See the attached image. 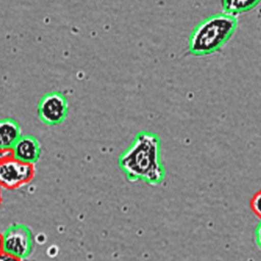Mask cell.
Returning <instances> with one entry per match:
<instances>
[{"mask_svg": "<svg viewBox=\"0 0 261 261\" xmlns=\"http://www.w3.org/2000/svg\"><path fill=\"white\" fill-rule=\"evenodd\" d=\"M119 165L130 182L161 184L165 177V170L161 162L159 136L146 130L139 132L119 156Z\"/></svg>", "mask_w": 261, "mask_h": 261, "instance_id": "1", "label": "cell"}, {"mask_svg": "<svg viewBox=\"0 0 261 261\" xmlns=\"http://www.w3.org/2000/svg\"><path fill=\"white\" fill-rule=\"evenodd\" d=\"M238 28V18L222 12L204 18L193 29L189 38V52L196 56L211 55L219 51Z\"/></svg>", "mask_w": 261, "mask_h": 261, "instance_id": "2", "label": "cell"}, {"mask_svg": "<svg viewBox=\"0 0 261 261\" xmlns=\"http://www.w3.org/2000/svg\"><path fill=\"white\" fill-rule=\"evenodd\" d=\"M35 165L13 157L0 162V188L15 189L29 183L35 176Z\"/></svg>", "mask_w": 261, "mask_h": 261, "instance_id": "3", "label": "cell"}, {"mask_svg": "<svg viewBox=\"0 0 261 261\" xmlns=\"http://www.w3.org/2000/svg\"><path fill=\"white\" fill-rule=\"evenodd\" d=\"M38 117L49 126L61 124L67 117L68 104L67 98L58 91L45 93L38 104Z\"/></svg>", "mask_w": 261, "mask_h": 261, "instance_id": "4", "label": "cell"}, {"mask_svg": "<svg viewBox=\"0 0 261 261\" xmlns=\"http://www.w3.org/2000/svg\"><path fill=\"white\" fill-rule=\"evenodd\" d=\"M4 236L5 252L22 260L30 253L32 246V237L27 227L14 225L9 227Z\"/></svg>", "mask_w": 261, "mask_h": 261, "instance_id": "5", "label": "cell"}, {"mask_svg": "<svg viewBox=\"0 0 261 261\" xmlns=\"http://www.w3.org/2000/svg\"><path fill=\"white\" fill-rule=\"evenodd\" d=\"M12 153L14 159L35 165L41 156V145L35 136L24 135L17 141L12 148Z\"/></svg>", "mask_w": 261, "mask_h": 261, "instance_id": "6", "label": "cell"}, {"mask_svg": "<svg viewBox=\"0 0 261 261\" xmlns=\"http://www.w3.org/2000/svg\"><path fill=\"white\" fill-rule=\"evenodd\" d=\"M22 136L19 124L12 118L0 120V149L12 150Z\"/></svg>", "mask_w": 261, "mask_h": 261, "instance_id": "7", "label": "cell"}, {"mask_svg": "<svg viewBox=\"0 0 261 261\" xmlns=\"http://www.w3.org/2000/svg\"><path fill=\"white\" fill-rule=\"evenodd\" d=\"M258 1H224L222 9L225 13L236 16L237 14L251 10L258 4Z\"/></svg>", "mask_w": 261, "mask_h": 261, "instance_id": "8", "label": "cell"}, {"mask_svg": "<svg viewBox=\"0 0 261 261\" xmlns=\"http://www.w3.org/2000/svg\"><path fill=\"white\" fill-rule=\"evenodd\" d=\"M250 208L261 221V188L254 193L250 200Z\"/></svg>", "mask_w": 261, "mask_h": 261, "instance_id": "9", "label": "cell"}, {"mask_svg": "<svg viewBox=\"0 0 261 261\" xmlns=\"http://www.w3.org/2000/svg\"><path fill=\"white\" fill-rule=\"evenodd\" d=\"M13 157L12 150H2L0 149V162Z\"/></svg>", "mask_w": 261, "mask_h": 261, "instance_id": "10", "label": "cell"}, {"mask_svg": "<svg viewBox=\"0 0 261 261\" xmlns=\"http://www.w3.org/2000/svg\"><path fill=\"white\" fill-rule=\"evenodd\" d=\"M0 261H22L18 257H14L5 251L0 252Z\"/></svg>", "mask_w": 261, "mask_h": 261, "instance_id": "11", "label": "cell"}, {"mask_svg": "<svg viewBox=\"0 0 261 261\" xmlns=\"http://www.w3.org/2000/svg\"><path fill=\"white\" fill-rule=\"evenodd\" d=\"M255 238L257 245L261 248V221L257 225V228H256Z\"/></svg>", "mask_w": 261, "mask_h": 261, "instance_id": "12", "label": "cell"}, {"mask_svg": "<svg viewBox=\"0 0 261 261\" xmlns=\"http://www.w3.org/2000/svg\"><path fill=\"white\" fill-rule=\"evenodd\" d=\"M4 251V236L0 233V252Z\"/></svg>", "mask_w": 261, "mask_h": 261, "instance_id": "13", "label": "cell"}, {"mask_svg": "<svg viewBox=\"0 0 261 261\" xmlns=\"http://www.w3.org/2000/svg\"><path fill=\"white\" fill-rule=\"evenodd\" d=\"M2 203V194H1V188H0V205Z\"/></svg>", "mask_w": 261, "mask_h": 261, "instance_id": "14", "label": "cell"}]
</instances>
